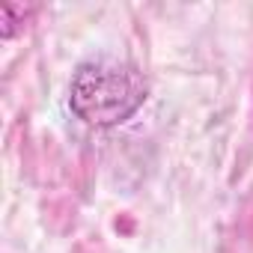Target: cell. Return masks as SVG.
I'll return each instance as SVG.
<instances>
[{
	"label": "cell",
	"instance_id": "1",
	"mask_svg": "<svg viewBox=\"0 0 253 253\" xmlns=\"http://www.w3.org/2000/svg\"><path fill=\"white\" fill-rule=\"evenodd\" d=\"M146 78L122 60L98 57L75 69L69 84V107L78 119L95 128H113L131 119L146 101Z\"/></svg>",
	"mask_w": 253,
	"mask_h": 253
}]
</instances>
